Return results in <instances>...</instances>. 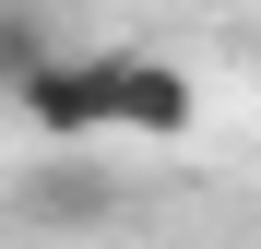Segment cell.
Wrapping results in <instances>:
<instances>
[{
	"label": "cell",
	"mask_w": 261,
	"mask_h": 249,
	"mask_svg": "<svg viewBox=\"0 0 261 249\" xmlns=\"http://www.w3.org/2000/svg\"><path fill=\"white\" fill-rule=\"evenodd\" d=\"M24 214H36V226H107V214H119V178H107L83 143H48V154L24 166Z\"/></svg>",
	"instance_id": "obj_3"
},
{
	"label": "cell",
	"mask_w": 261,
	"mask_h": 249,
	"mask_svg": "<svg viewBox=\"0 0 261 249\" xmlns=\"http://www.w3.org/2000/svg\"><path fill=\"white\" fill-rule=\"evenodd\" d=\"M36 60H60V36H48V12L36 0H0V95L36 71Z\"/></svg>",
	"instance_id": "obj_4"
},
{
	"label": "cell",
	"mask_w": 261,
	"mask_h": 249,
	"mask_svg": "<svg viewBox=\"0 0 261 249\" xmlns=\"http://www.w3.org/2000/svg\"><path fill=\"white\" fill-rule=\"evenodd\" d=\"M95 83H107V131H119V143H190V131H202V83H190L178 60L95 48Z\"/></svg>",
	"instance_id": "obj_1"
},
{
	"label": "cell",
	"mask_w": 261,
	"mask_h": 249,
	"mask_svg": "<svg viewBox=\"0 0 261 249\" xmlns=\"http://www.w3.org/2000/svg\"><path fill=\"white\" fill-rule=\"evenodd\" d=\"M12 107H24V131H36V143H107V83H95V48L36 60V71L12 83Z\"/></svg>",
	"instance_id": "obj_2"
}]
</instances>
